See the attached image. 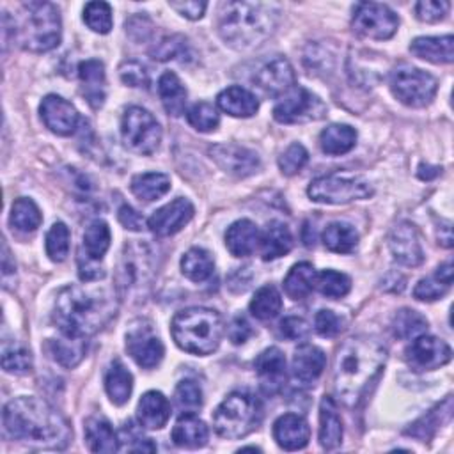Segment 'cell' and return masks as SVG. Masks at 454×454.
<instances>
[{
  "label": "cell",
  "mask_w": 454,
  "mask_h": 454,
  "mask_svg": "<svg viewBox=\"0 0 454 454\" xmlns=\"http://www.w3.org/2000/svg\"><path fill=\"white\" fill-rule=\"evenodd\" d=\"M255 374L259 378L261 390L268 395H275L282 390L287 372L286 356L278 348H268L255 358Z\"/></svg>",
  "instance_id": "21"
},
{
  "label": "cell",
  "mask_w": 454,
  "mask_h": 454,
  "mask_svg": "<svg viewBox=\"0 0 454 454\" xmlns=\"http://www.w3.org/2000/svg\"><path fill=\"white\" fill-rule=\"evenodd\" d=\"M124 144L138 154H153L161 142V128L154 115L142 106H129L121 119Z\"/></svg>",
  "instance_id": "11"
},
{
  "label": "cell",
  "mask_w": 454,
  "mask_h": 454,
  "mask_svg": "<svg viewBox=\"0 0 454 454\" xmlns=\"http://www.w3.org/2000/svg\"><path fill=\"white\" fill-rule=\"evenodd\" d=\"M50 349L53 358L64 365V367H74L82 362L85 349H87V340L85 339H73L62 335L60 339L50 340Z\"/></svg>",
  "instance_id": "44"
},
{
  "label": "cell",
  "mask_w": 454,
  "mask_h": 454,
  "mask_svg": "<svg viewBox=\"0 0 454 454\" xmlns=\"http://www.w3.org/2000/svg\"><path fill=\"white\" fill-rule=\"evenodd\" d=\"M262 420L261 401L248 392L229 394L213 413L216 434L227 440H238L250 434Z\"/></svg>",
  "instance_id": "7"
},
{
  "label": "cell",
  "mask_w": 454,
  "mask_h": 454,
  "mask_svg": "<svg viewBox=\"0 0 454 454\" xmlns=\"http://www.w3.org/2000/svg\"><path fill=\"white\" fill-rule=\"evenodd\" d=\"M259 245L264 261H273L286 255L293 247V236L289 227L278 220L270 222L261 234Z\"/></svg>",
  "instance_id": "33"
},
{
  "label": "cell",
  "mask_w": 454,
  "mask_h": 454,
  "mask_svg": "<svg viewBox=\"0 0 454 454\" xmlns=\"http://www.w3.org/2000/svg\"><path fill=\"white\" fill-rule=\"evenodd\" d=\"M83 21L98 34H108L112 28V7L106 2H89L83 9Z\"/></svg>",
  "instance_id": "49"
},
{
  "label": "cell",
  "mask_w": 454,
  "mask_h": 454,
  "mask_svg": "<svg viewBox=\"0 0 454 454\" xmlns=\"http://www.w3.org/2000/svg\"><path fill=\"white\" fill-rule=\"evenodd\" d=\"M153 252L145 243H126L117 264V291L121 298L140 294L153 277Z\"/></svg>",
  "instance_id": "8"
},
{
  "label": "cell",
  "mask_w": 454,
  "mask_h": 454,
  "mask_svg": "<svg viewBox=\"0 0 454 454\" xmlns=\"http://www.w3.org/2000/svg\"><path fill=\"white\" fill-rule=\"evenodd\" d=\"M282 310V296L275 286H262L257 289L250 301V312L261 321H268L278 316Z\"/></svg>",
  "instance_id": "43"
},
{
  "label": "cell",
  "mask_w": 454,
  "mask_h": 454,
  "mask_svg": "<svg viewBox=\"0 0 454 454\" xmlns=\"http://www.w3.org/2000/svg\"><path fill=\"white\" fill-rule=\"evenodd\" d=\"M186 119L188 122L197 129V131H202V133H207V131H213L216 129L218 122H220V117H218V112L216 108L207 103V101H199L195 103L188 112H186Z\"/></svg>",
  "instance_id": "51"
},
{
  "label": "cell",
  "mask_w": 454,
  "mask_h": 454,
  "mask_svg": "<svg viewBox=\"0 0 454 454\" xmlns=\"http://www.w3.org/2000/svg\"><path fill=\"white\" fill-rule=\"evenodd\" d=\"M39 112L44 126L60 137L73 135L80 121L76 108L57 94H48L41 101Z\"/></svg>",
  "instance_id": "19"
},
{
  "label": "cell",
  "mask_w": 454,
  "mask_h": 454,
  "mask_svg": "<svg viewBox=\"0 0 454 454\" xmlns=\"http://www.w3.org/2000/svg\"><path fill=\"white\" fill-rule=\"evenodd\" d=\"M121 80L129 87H147L149 73L138 60H124L119 67Z\"/></svg>",
  "instance_id": "56"
},
{
  "label": "cell",
  "mask_w": 454,
  "mask_h": 454,
  "mask_svg": "<svg viewBox=\"0 0 454 454\" xmlns=\"http://www.w3.org/2000/svg\"><path fill=\"white\" fill-rule=\"evenodd\" d=\"M158 94L165 112L172 117H179L186 108V89L176 73L167 71L158 80Z\"/></svg>",
  "instance_id": "34"
},
{
  "label": "cell",
  "mask_w": 454,
  "mask_h": 454,
  "mask_svg": "<svg viewBox=\"0 0 454 454\" xmlns=\"http://www.w3.org/2000/svg\"><path fill=\"white\" fill-rule=\"evenodd\" d=\"M216 105L232 117H252L259 108V99L250 90L232 85L218 94Z\"/></svg>",
  "instance_id": "31"
},
{
  "label": "cell",
  "mask_w": 454,
  "mask_h": 454,
  "mask_svg": "<svg viewBox=\"0 0 454 454\" xmlns=\"http://www.w3.org/2000/svg\"><path fill=\"white\" fill-rule=\"evenodd\" d=\"M119 440L126 442L124 449L133 450V452H153V450H156V445L151 442V438H145L142 434V431L137 429L131 422L124 424Z\"/></svg>",
  "instance_id": "55"
},
{
  "label": "cell",
  "mask_w": 454,
  "mask_h": 454,
  "mask_svg": "<svg viewBox=\"0 0 454 454\" xmlns=\"http://www.w3.org/2000/svg\"><path fill=\"white\" fill-rule=\"evenodd\" d=\"M153 59L156 60H184L190 55L188 41L181 35L163 37L156 46L151 50Z\"/></svg>",
  "instance_id": "50"
},
{
  "label": "cell",
  "mask_w": 454,
  "mask_h": 454,
  "mask_svg": "<svg viewBox=\"0 0 454 454\" xmlns=\"http://www.w3.org/2000/svg\"><path fill=\"white\" fill-rule=\"evenodd\" d=\"M316 289L326 298H342L351 289V280L348 275L333 270L319 271L316 277Z\"/></svg>",
  "instance_id": "47"
},
{
  "label": "cell",
  "mask_w": 454,
  "mask_h": 454,
  "mask_svg": "<svg viewBox=\"0 0 454 454\" xmlns=\"http://www.w3.org/2000/svg\"><path fill=\"white\" fill-rule=\"evenodd\" d=\"M404 356L408 365L415 371H434L450 362L452 349L445 340L422 333L411 339Z\"/></svg>",
  "instance_id": "15"
},
{
  "label": "cell",
  "mask_w": 454,
  "mask_h": 454,
  "mask_svg": "<svg viewBox=\"0 0 454 454\" xmlns=\"http://www.w3.org/2000/svg\"><path fill=\"white\" fill-rule=\"evenodd\" d=\"M387 362V348L372 337H351L335 355L333 387L348 406H356L378 380Z\"/></svg>",
  "instance_id": "2"
},
{
  "label": "cell",
  "mask_w": 454,
  "mask_h": 454,
  "mask_svg": "<svg viewBox=\"0 0 454 454\" xmlns=\"http://www.w3.org/2000/svg\"><path fill=\"white\" fill-rule=\"evenodd\" d=\"M62 23L57 5L43 0L21 4L20 14L12 20V37L28 51L44 53L60 43Z\"/></svg>",
  "instance_id": "5"
},
{
  "label": "cell",
  "mask_w": 454,
  "mask_h": 454,
  "mask_svg": "<svg viewBox=\"0 0 454 454\" xmlns=\"http://www.w3.org/2000/svg\"><path fill=\"white\" fill-rule=\"evenodd\" d=\"M2 367L11 374H27L32 369V355L20 342H4Z\"/></svg>",
  "instance_id": "46"
},
{
  "label": "cell",
  "mask_w": 454,
  "mask_h": 454,
  "mask_svg": "<svg viewBox=\"0 0 454 454\" xmlns=\"http://www.w3.org/2000/svg\"><path fill=\"white\" fill-rule=\"evenodd\" d=\"M254 82L264 96L280 98L294 87L296 74L287 59L275 57L255 71Z\"/></svg>",
  "instance_id": "16"
},
{
  "label": "cell",
  "mask_w": 454,
  "mask_h": 454,
  "mask_svg": "<svg viewBox=\"0 0 454 454\" xmlns=\"http://www.w3.org/2000/svg\"><path fill=\"white\" fill-rule=\"evenodd\" d=\"M4 431L34 449H64L71 440L69 422L44 399L16 397L4 406Z\"/></svg>",
  "instance_id": "1"
},
{
  "label": "cell",
  "mask_w": 454,
  "mask_h": 454,
  "mask_svg": "<svg viewBox=\"0 0 454 454\" xmlns=\"http://www.w3.org/2000/svg\"><path fill=\"white\" fill-rule=\"evenodd\" d=\"M426 330H427V319L413 309H401L392 319V333L403 340L415 339L426 333Z\"/></svg>",
  "instance_id": "42"
},
{
  "label": "cell",
  "mask_w": 454,
  "mask_h": 454,
  "mask_svg": "<svg viewBox=\"0 0 454 454\" xmlns=\"http://www.w3.org/2000/svg\"><path fill=\"white\" fill-rule=\"evenodd\" d=\"M11 225L21 232H32L41 225V211L32 199L20 197L11 207Z\"/></svg>",
  "instance_id": "45"
},
{
  "label": "cell",
  "mask_w": 454,
  "mask_h": 454,
  "mask_svg": "<svg viewBox=\"0 0 454 454\" xmlns=\"http://www.w3.org/2000/svg\"><path fill=\"white\" fill-rule=\"evenodd\" d=\"M317 271L310 262L294 264L284 278V291L293 300H303L316 289Z\"/></svg>",
  "instance_id": "36"
},
{
  "label": "cell",
  "mask_w": 454,
  "mask_h": 454,
  "mask_svg": "<svg viewBox=\"0 0 454 454\" xmlns=\"http://www.w3.org/2000/svg\"><path fill=\"white\" fill-rule=\"evenodd\" d=\"M126 349L129 356L144 369L156 367L163 358V344L145 321L133 323L126 333Z\"/></svg>",
  "instance_id": "14"
},
{
  "label": "cell",
  "mask_w": 454,
  "mask_h": 454,
  "mask_svg": "<svg viewBox=\"0 0 454 454\" xmlns=\"http://www.w3.org/2000/svg\"><path fill=\"white\" fill-rule=\"evenodd\" d=\"M114 314L115 307L103 291L67 286L57 294L53 321L62 335L87 339L103 328Z\"/></svg>",
  "instance_id": "3"
},
{
  "label": "cell",
  "mask_w": 454,
  "mask_h": 454,
  "mask_svg": "<svg viewBox=\"0 0 454 454\" xmlns=\"http://www.w3.org/2000/svg\"><path fill=\"white\" fill-rule=\"evenodd\" d=\"M314 328L323 337H335L342 330V319L328 309H323L314 317Z\"/></svg>",
  "instance_id": "58"
},
{
  "label": "cell",
  "mask_w": 454,
  "mask_h": 454,
  "mask_svg": "<svg viewBox=\"0 0 454 454\" xmlns=\"http://www.w3.org/2000/svg\"><path fill=\"white\" fill-rule=\"evenodd\" d=\"M215 268L213 257L207 250L193 247L181 257V271L192 282H204L211 277Z\"/></svg>",
  "instance_id": "41"
},
{
  "label": "cell",
  "mask_w": 454,
  "mask_h": 454,
  "mask_svg": "<svg viewBox=\"0 0 454 454\" xmlns=\"http://www.w3.org/2000/svg\"><path fill=\"white\" fill-rule=\"evenodd\" d=\"M192 218H193V204L184 197H177L168 204L161 206L160 209H156L147 220V227L156 236L163 238V236H172L179 232Z\"/></svg>",
  "instance_id": "18"
},
{
  "label": "cell",
  "mask_w": 454,
  "mask_h": 454,
  "mask_svg": "<svg viewBox=\"0 0 454 454\" xmlns=\"http://www.w3.org/2000/svg\"><path fill=\"white\" fill-rule=\"evenodd\" d=\"M390 90L406 106L422 108L429 105L438 90V82L433 74L410 66L399 64L390 71Z\"/></svg>",
  "instance_id": "10"
},
{
  "label": "cell",
  "mask_w": 454,
  "mask_h": 454,
  "mask_svg": "<svg viewBox=\"0 0 454 454\" xmlns=\"http://www.w3.org/2000/svg\"><path fill=\"white\" fill-rule=\"evenodd\" d=\"M78 76L82 82V94L92 108H99L105 101V67L99 60L89 59L80 62Z\"/></svg>",
  "instance_id": "25"
},
{
  "label": "cell",
  "mask_w": 454,
  "mask_h": 454,
  "mask_svg": "<svg viewBox=\"0 0 454 454\" xmlns=\"http://www.w3.org/2000/svg\"><path fill=\"white\" fill-rule=\"evenodd\" d=\"M452 413V397L447 395L440 404H436L433 410H429L426 415H422L419 420H415L404 433L417 438L419 442H427L434 436L438 427L442 424L449 422Z\"/></svg>",
  "instance_id": "32"
},
{
  "label": "cell",
  "mask_w": 454,
  "mask_h": 454,
  "mask_svg": "<svg viewBox=\"0 0 454 454\" xmlns=\"http://www.w3.org/2000/svg\"><path fill=\"white\" fill-rule=\"evenodd\" d=\"M309 161V153L301 144H291L278 158V167L284 176L298 174Z\"/></svg>",
  "instance_id": "53"
},
{
  "label": "cell",
  "mask_w": 454,
  "mask_h": 454,
  "mask_svg": "<svg viewBox=\"0 0 454 454\" xmlns=\"http://www.w3.org/2000/svg\"><path fill=\"white\" fill-rule=\"evenodd\" d=\"M278 23V7L262 2H222L218 7V34L236 50L261 46Z\"/></svg>",
  "instance_id": "4"
},
{
  "label": "cell",
  "mask_w": 454,
  "mask_h": 454,
  "mask_svg": "<svg viewBox=\"0 0 454 454\" xmlns=\"http://www.w3.org/2000/svg\"><path fill=\"white\" fill-rule=\"evenodd\" d=\"M227 333H229V339H231L234 344H243V342H247V339L252 335V328H250V325H248V321H247L245 317L238 316V317H234L232 323L229 325Z\"/></svg>",
  "instance_id": "62"
},
{
  "label": "cell",
  "mask_w": 454,
  "mask_h": 454,
  "mask_svg": "<svg viewBox=\"0 0 454 454\" xmlns=\"http://www.w3.org/2000/svg\"><path fill=\"white\" fill-rule=\"evenodd\" d=\"M273 438L284 450L303 449L310 440L309 422L296 413H284L273 424Z\"/></svg>",
  "instance_id": "22"
},
{
  "label": "cell",
  "mask_w": 454,
  "mask_h": 454,
  "mask_svg": "<svg viewBox=\"0 0 454 454\" xmlns=\"http://www.w3.org/2000/svg\"><path fill=\"white\" fill-rule=\"evenodd\" d=\"M388 247L399 264L419 266L424 261V250L419 232L410 222H401L392 229L388 236Z\"/></svg>",
  "instance_id": "20"
},
{
  "label": "cell",
  "mask_w": 454,
  "mask_h": 454,
  "mask_svg": "<svg viewBox=\"0 0 454 454\" xmlns=\"http://www.w3.org/2000/svg\"><path fill=\"white\" fill-rule=\"evenodd\" d=\"M170 436H172L174 445H177V447L199 449L207 443L209 429L204 424V420H200L193 413H184L177 419L176 426L172 427Z\"/></svg>",
  "instance_id": "29"
},
{
  "label": "cell",
  "mask_w": 454,
  "mask_h": 454,
  "mask_svg": "<svg viewBox=\"0 0 454 454\" xmlns=\"http://www.w3.org/2000/svg\"><path fill=\"white\" fill-rule=\"evenodd\" d=\"M85 442L92 452H115L121 449L117 433L101 415H94L85 420Z\"/></svg>",
  "instance_id": "30"
},
{
  "label": "cell",
  "mask_w": 454,
  "mask_h": 454,
  "mask_svg": "<svg viewBox=\"0 0 454 454\" xmlns=\"http://www.w3.org/2000/svg\"><path fill=\"white\" fill-rule=\"evenodd\" d=\"M323 243L335 254H351L358 245V232L344 222H332L323 231Z\"/></svg>",
  "instance_id": "39"
},
{
  "label": "cell",
  "mask_w": 454,
  "mask_h": 454,
  "mask_svg": "<svg viewBox=\"0 0 454 454\" xmlns=\"http://www.w3.org/2000/svg\"><path fill=\"white\" fill-rule=\"evenodd\" d=\"M170 190V177L161 172H145L131 179V192L145 202L163 197Z\"/></svg>",
  "instance_id": "40"
},
{
  "label": "cell",
  "mask_w": 454,
  "mask_h": 454,
  "mask_svg": "<svg viewBox=\"0 0 454 454\" xmlns=\"http://www.w3.org/2000/svg\"><path fill=\"white\" fill-rule=\"evenodd\" d=\"M450 4L445 0H424L415 4V14L420 21L436 23L445 18Z\"/></svg>",
  "instance_id": "57"
},
{
  "label": "cell",
  "mask_w": 454,
  "mask_h": 454,
  "mask_svg": "<svg viewBox=\"0 0 454 454\" xmlns=\"http://www.w3.org/2000/svg\"><path fill=\"white\" fill-rule=\"evenodd\" d=\"M105 388L110 401L117 406L124 404L133 390V376L131 372L119 362L114 360L105 376Z\"/></svg>",
  "instance_id": "38"
},
{
  "label": "cell",
  "mask_w": 454,
  "mask_h": 454,
  "mask_svg": "<svg viewBox=\"0 0 454 454\" xmlns=\"http://www.w3.org/2000/svg\"><path fill=\"white\" fill-rule=\"evenodd\" d=\"M356 144V131L348 124H330L319 135V145L323 153L339 156L349 153Z\"/></svg>",
  "instance_id": "35"
},
{
  "label": "cell",
  "mask_w": 454,
  "mask_h": 454,
  "mask_svg": "<svg viewBox=\"0 0 454 454\" xmlns=\"http://www.w3.org/2000/svg\"><path fill=\"white\" fill-rule=\"evenodd\" d=\"M170 330L176 344L183 351L206 356L216 351L225 328L216 310L207 307H190L174 316Z\"/></svg>",
  "instance_id": "6"
},
{
  "label": "cell",
  "mask_w": 454,
  "mask_h": 454,
  "mask_svg": "<svg viewBox=\"0 0 454 454\" xmlns=\"http://www.w3.org/2000/svg\"><path fill=\"white\" fill-rule=\"evenodd\" d=\"M351 27L353 32L360 37L385 41L395 34L399 27V18L385 4L362 2L355 7Z\"/></svg>",
  "instance_id": "13"
},
{
  "label": "cell",
  "mask_w": 454,
  "mask_h": 454,
  "mask_svg": "<svg viewBox=\"0 0 454 454\" xmlns=\"http://www.w3.org/2000/svg\"><path fill=\"white\" fill-rule=\"evenodd\" d=\"M261 234L254 222L238 220L225 232V247L234 257H247L259 247Z\"/></svg>",
  "instance_id": "24"
},
{
  "label": "cell",
  "mask_w": 454,
  "mask_h": 454,
  "mask_svg": "<svg viewBox=\"0 0 454 454\" xmlns=\"http://www.w3.org/2000/svg\"><path fill=\"white\" fill-rule=\"evenodd\" d=\"M69 252V229L62 222H55L46 234V254L51 261L60 262Z\"/></svg>",
  "instance_id": "52"
},
{
  "label": "cell",
  "mask_w": 454,
  "mask_h": 454,
  "mask_svg": "<svg viewBox=\"0 0 454 454\" xmlns=\"http://www.w3.org/2000/svg\"><path fill=\"white\" fill-rule=\"evenodd\" d=\"M314 202L323 204H348L353 200L369 199L374 190L371 183L355 174H326L314 179L307 190Z\"/></svg>",
  "instance_id": "9"
},
{
  "label": "cell",
  "mask_w": 454,
  "mask_h": 454,
  "mask_svg": "<svg viewBox=\"0 0 454 454\" xmlns=\"http://www.w3.org/2000/svg\"><path fill=\"white\" fill-rule=\"evenodd\" d=\"M117 216H119V222L126 229H129V231H142L144 225H145L144 216L138 211H135L131 206H128V204L119 207V215Z\"/></svg>",
  "instance_id": "61"
},
{
  "label": "cell",
  "mask_w": 454,
  "mask_h": 454,
  "mask_svg": "<svg viewBox=\"0 0 454 454\" xmlns=\"http://www.w3.org/2000/svg\"><path fill=\"white\" fill-rule=\"evenodd\" d=\"M450 286H447L443 280H440L436 275H431L427 278L419 280V284L413 289V296L420 301H433L442 298Z\"/></svg>",
  "instance_id": "54"
},
{
  "label": "cell",
  "mask_w": 454,
  "mask_h": 454,
  "mask_svg": "<svg viewBox=\"0 0 454 454\" xmlns=\"http://www.w3.org/2000/svg\"><path fill=\"white\" fill-rule=\"evenodd\" d=\"M280 333L289 339V340H300L303 337H307L309 333V325L305 319L296 317V316H289L284 317L280 321Z\"/></svg>",
  "instance_id": "59"
},
{
  "label": "cell",
  "mask_w": 454,
  "mask_h": 454,
  "mask_svg": "<svg viewBox=\"0 0 454 454\" xmlns=\"http://www.w3.org/2000/svg\"><path fill=\"white\" fill-rule=\"evenodd\" d=\"M342 442V420L337 404L325 395L319 406V443L325 450H333Z\"/></svg>",
  "instance_id": "28"
},
{
  "label": "cell",
  "mask_w": 454,
  "mask_h": 454,
  "mask_svg": "<svg viewBox=\"0 0 454 454\" xmlns=\"http://www.w3.org/2000/svg\"><path fill=\"white\" fill-rule=\"evenodd\" d=\"M410 51L433 64H450L454 59V37L450 34L440 37H417L411 41Z\"/></svg>",
  "instance_id": "27"
},
{
  "label": "cell",
  "mask_w": 454,
  "mask_h": 454,
  "mask_svg": "<svg viewBox=\"0 0 454 454\" xmlns=\"http://www.w3.org/2000/svg\"><path fill=\"white\" fill-rule=\"evenodd\" d=\"M326 364L323 349L312 344L300 346L293 355V376L301 383L316 381Z\"/></svg>",
  "instance_id": "26"
},
{
  "label": "cell",
  "mask_w": 454,
  "mask_h": 454,
  "mask_svg": "<svg viewBox=\"0 0 454 454\" xmlns=\"http://www.w3.org/2000/svg\"><path fill=\"white\" fill-rule=\"evenodd\" d=\"M326 115V105L305 87L294 85L273 108V117L280 124H303Z\"/></svg>",
  "instance_id": "12"
},
{
  "label": "cell",
  "mask_w": 454,
  "mask_h": 454,
  "mask_svg": "<svg viewBox=\"0 0 454 454\" xmlns=\"http://www.w3.org/2000/svg\"><path fill=\"white\" fill-rule=\"evenodd\" d=\"M209 156L223 172L236 177L252 176L261 165L257 153L238 144H216L209 147Z\"/></svg>",
  "instance_id": "17"
},
{
  "label": "cell",
  "mask_w": 454,
  "mask_h": 454,
  "mask_svg": "<svg viewBox=\"0 0 454 454\" xmlns=\"http://www.w3.org/2000/svg\"><path fill=\"white\" fill-rule=\"evenodd\" d=\"M110 238L112 236L106 222L99 218L92 220L83 232V243H82L80 254L85 255L87 261L99 262L110 247Z\"/></svg>",
  "instance_id": "37"
},
{
  "label": "cell",
  "mask_w": 454,
  "mask_h": 454,
  "mask_svg": "<svg viewBox=\"0 0 454 454\" xmlns=\"http://www.w3.org/2000/svg\"><path fill=\"white\" fill-rule=\"evenodd\" d=\"M170 9H174L177 14L188 18V20H199L202 18L207 4L206 2H197V0H172L168 2Z\"/></svg>",
  "instance_id": "60"
},
{
  "label": "cell",
  "mask_w": 454,
  "mask_h": 454,
  "mask_svg": "<svg viewBox=\"0 0 454 454\" xmlns=\"http://www.w3.org/2000/svg\"><path fill=\"white\" fill-rule=\"evenodd\" d=\"M174 403L183 413H193L202 406V390L193 380H183L174 390Z\"/></svg>",
  "instance_id": "48"
},
{
  "label": "cell",
  "mask_w": 454,
  "mask_h": 454,
  "mask_svg": "<svg viewBox=\"0 0 454 454\" xmlns=\"http://www.w3.org/2000/svg\"><path fill=\"white\" fill-rule=\"evenodd\" d=\"M170 417V404L161 392H145L137 406V419L145 429H161Z\"/></svg>",
  "instance_id": "23"
}]
</instances>
